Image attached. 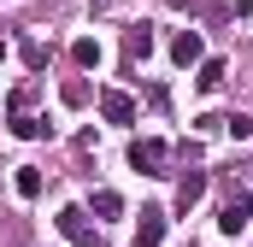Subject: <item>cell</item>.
I'll list each match as a JSON object with an SVG mask.
<instances>
[{"mask_svg":"<svg viewBox=\"0 0 253 247\" xmlns=\"http://www.w3.org/2000/svg\"><path fill=\"white\" fill-rule=\"evenodd\" d=\"M159 242H165V206H141V224H135L129 247H159Z\"/></svg>","mask_w":253,"mask_h":247,"instance_id":"obj_4","label":"cell"},{"mask_svg":"<svg viewBox=\"0 0 253 247\" xmlns=\"http://www.w3.org/2000/svg\"><path fill=\"white\" fill-rule=\"evenodd\" d=\"M18 194H24V200L42 194V171H36V165H18Z\"/></svg>","mask_w":253,"mask_h":247,"instance_id":"obj_13","label":"cell"},{"mask_svg":"<svg viewBox=\"0 0 253 247\" xmlns=\"http://www.w3.org/2000/svg\"><path fill=\"white\" fill-rule=\"evenodd\" d=\"M194 88H200V94H218V88H224V59H200V77H194Z\"/></svg>","mask_w":253,"mask_h":247,"instance_id":"obj_10","label":"cell"},{"mask_svg":"<svg viewBox=\"0 0 253 247\" xmlns=\"http://www.w3.org/2000/svg\"><path fill=\"white\" fill-rule=\"evenodd\" d=\"M94 6H118V0H94Z\"/></svg>","mask_w":253,"mask_h":247,"instance_id":"obj_17","label":"cell"},{"mask_svg":"<svg viewBox=\"0 0 253 247\" xmlns=\"http://www.w3.org/2000/svg\"><path fill=\"white\" fill-rule=\"evenodd\" d=\"M248 224H253V194H236V200H230V206L218 212V230H224V236L236 242V236H242Z\"/></svg>","mask_w":253,"mask_h":247,"instance_id":"obj_3","label":"cell"},{"mask_svg":"<svg viewBox=\"0 0 253 247\" xmlns=\"http://www.w3.org/2000/svg\"><path fill=\"white\" fill-rule=\"evenodd\" d=\"M171 59L183 65V71L200 65V30H177V36H171Z\"/></svg>","mask_w":253,"mask_h":247,"instance_id":"obj_7","label":"cell"},{"mask_svg":"<svg viewBox=\"0 0 253 247\" xmlns=\"http://www.w3.org/2000/svg\"><path fill=\"white\" fill-rule=\"evenodd\" d=\"M88 212H94V218H118V212H124V200H118L112 188H100V194L88 200Z\"/></svg>","mask_w":253,"mask_h":247,"instance_id":"obj_11","label":"cell"},{"mask_svg":"<svg viewBox=\"0 0 253 247\" xmlns=\"http://www.w3.org/2000/svg\"><path fill=\"white\" fill-rule=\"evenodd\" d=\"M100 118L106 124H135V100L118 94V88H106V94H100Z\"/></svg>","mask_w":253,"mask_h":247,"instance_id":"obj_5","label":"cell"},{"mask_svg":"<svg viewBox=\"0 0 253 247\" xmlns=\"http://www.w3.org/2000/svg\"><path fill=\"white\" fill-rule=\"evenodd\" d=\"M124 53L129 59H147L153 53V24H129L124 30Z\"/></svg>","mask_w":253,"mask_h":247,"instance_id":"obj_9","label":"cell"},{"mask_svg":"<svg viewBox=\"0 0 253 247\" xmlns=\"http://www.w3.org/2000/svg\"><path fill=\"white\" fill-rule=\"evenodd\" d=\"M65 106H88V82H65Z\"/></svg>","mask_w":253,"mask_h":247,"instance_id":"obj_16","label":"cell"},{"mask_svg":"<svg viewBox=\"0 0 253 247\" xmlns=\"http://www.w3.org/2000/svg\"><path fill=\"white\" fill-rule=\"evenodd\" d=\"M71 59L83 65V71H94V65H100V41H94V36H83V41L71 47Z\"/></svg>","mask_w":253,"mask_h":247,"instance_id":"obj_12","label":"cell"},{"mask_svg":"<svg viewBox=\"0 0 253 247\" xmlns=\"http://www.w3.org/2000/svg\"><path fill=\"white\" fill-rule=\"evenodd\" d=\"M24 65L42 71V65H47V47H42V41H24Z\"/></svg>","mask_w":253,"mask_h":247,"instance_id":"obj_15","label":"cell"},{"mask_svg":"<svg viewBox=\"0 0 253 247\" xmlns=\"http://www.w3.org/2000/svg\"><path fill=\"white\" fill-rule=\"evenodd\" d=\"M165 153H171V147H165L159 135H141V141H129V165H135L141 177H159V171H165Z\"/></svg>","mask_w":253,"mask_h":247,"instance_id":"obj_1","label":"cell"},{"mask_svg":"<svg viewBox=\"0 0 253 247\" xmlns=\"http://www.w3.org/2000/svg\"><path fill=\"white\" fill-rule=\"evenodd\" d=\"M189 247H194V242H189Z\"/></svg>","mask_w":253,"mask_h":247,"instance_id":"obj_18","label":"cell"},{"mask_svg":"<svg viewBox=\"0 0 253 247\" xmlns=\"http://www.w3.org/2000/svg\"><path fill=\"white\" fill-rule=\"evenodd\" d=\"M224 129H230V141H248V135H253V118L236 112V118H224Z\"/></svg>","mask_w":253,"mask_h":247,"instance_id":"obj_14","label":"cell"},{"mask_svg":"<svg viewBox=\"0 0 253 247\" xmlns=\"http://www.w3.org/2000/svg\"><path fill=\"white\" fill-rule=\"evenodd\" d=\"M206 200V171H189L183 183H177V212H194Z\"/></svg>","mask_w":253,"mask_h":247,"instance_id":"obj_8","label":"cell"},{"mask_svg":"<svg viewBox=\"0 0 253 247\" xmlns=\"http://www.w3.org/2000/svg\"><path fill=\"white\" fill-rule=\"evenodd\" d=\"M59 236H71L77 247H100L88 230V206H59Z\"/></svg>","mask_w":253,"mask_h":247,"instance_id":"obj_2","label":"cell"},{"mask_svg":"<svg viewBox=\"0 0 253 247\" xmlns=\"http://www.w3.org/2000/svg\"><path fill=\"white\" fill-rule=\"evenodd\" d=\"M12 135H18V141H42V135H53V124L36 118V112L24 106V112H12Z\"/></svg>","mask_w":253,"mask_h":247,"instance_id":"obj_6","label":"cell"}]
</instances>
